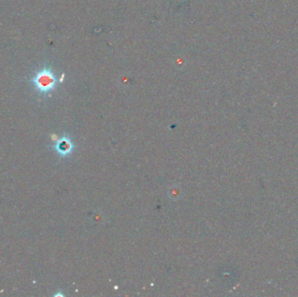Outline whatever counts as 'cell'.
<instances>
[{
  "label": "cell",
  "mask_w": 298,
  "mask_h": 297,
  "mask_svg": "<svg viewBox=\"0 0 298 297\" xmlns=\"http://www.w3.org/2000/svg\"><path fill=\"white\" fill-rule=\"evenodd\" d=\"M56 150L61 156H68L73 150V144L68 137H64L56 145Z\"/></svg>",
  "instance_id": "2"
},
{
  "label": "cell",
  "mask_w": 298,
  "mask_h": 297,
  "mask_svg": "<svg viewBox=\"0 0 298 297\" xmlns=\"http://www.w3.org/2000/svg\"><path fill=\"white\" fill-rule=\"evenodd\" d=\"M30 81L38 92L42 95H46L55 89L59 79L52 68L46 66L37 71Z\"/></svg>",
  "instance_id": "1"
}]
</instances>
